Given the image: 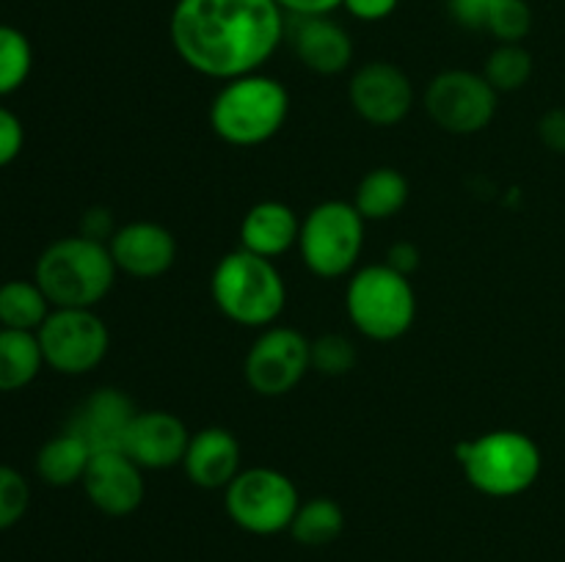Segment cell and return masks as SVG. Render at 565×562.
<instances>
[{
    "label": "cell",
    "mask_w": 565,
    "mask_h": 562,
    "mask_svg": "<svg viewBox=\"0 0 565 562\" xmlns=\"http://www.w3.org/2000/svg\"><path fill=\"white\" fill-rule=\"evenodd\" d=\"M312 369V339L290 325H270L254 339L243 372L259 397H285Z\"/></svg>",
    "instance_id": "11"
},
{
    "label": "cell",
    "mask_w": 565,
    "mask_h": 562,
    "mask_svg": "<svg viewBox=\"0 0 565 562\" xmlns=\"http://www.w3.org/2000/svg\"><path fill=\"white\" fill-rule=\"evenodd\" d=\"M533 69V53L524 44H497L489 58H486L483 77L497 94H513L527 86Z\"/></svg>",
    "instance_id": "25"
},
{
    "label": "cell",
    "mask_w": 565,
    "mask_h": 562,
    "mask_svg": "<svg viewBox=\"0 0 565 562\" xmlns=\"http://www.w3.org/2000/svg\"><path fill=\"white\" fill-rule=\"evenodd\" d=\"M108 248L116 270L141 281L160 279L177 262V237L154 220H130L119 226L108 240Z\"/></svg>",
    "instance_id": "14"
},
{
    "label": "cell",
    "mask_w": 565,
    "mask_h": 562,
    "mask_svg": "<svg viewBox=\"0 0 565 562\" xmlns=\"http://www.w3.org/2000/svg\"><path fill=\"white\" fill-rule=\"evenodd\" d=\"M386 264H390V268H395L397 273H403L412 279L414 270L419 268V248L414 246L412 240L392 242L390 251H386Z\"/></svg>",
    "instance_id": "35"
},
{
    "label": "cell",
    "mask_w": 565,
    "mask_h": 562,
    "mask_svg": "<svg viewBox=\"0 0 565 562\" xmlns=\"http://www.w3.org/2000/svg\"><path fill=\"white\" fill-rule=\"evenodd\" d=\"M364 226L353 202L329 198L320 202L301 218L298 251L303 264L318 279H342L359 264L364 248Z\"/></svg>",
    "instance_id": "7"
},
{
    "label": "cell",
    "mask_w": 565,
    "mask_h": 562,
    "mask_svg": "<svg viewBox=\"0 0 565 562\" xmlns=\"http://www.w3.org/2000/svg\"><path fill=\"white\" fill-rule=\"evenodd\" d=\"M136 413V402L125 391L114 389V386H103V389H94L72 411L66 430L77 435L94 455L97 452H114L121 450V444H125L127 428H130Z\"/></svg>",
    "instance_id": "15"
},
{
    "label": "cell",
    "mask_w": 565,
    "mask_h": 562,
    "mask_svg": "<svg viewBox=\"0 0 565 562\" xmlns=\"http://www.w3.org/2000/svg\"><path fill=\"white\" fill-rule=\"evenodd\" d=\"M401 0H342V9L359 22H381L395 14Z\"/></svg>",
    "instance_id": "33"
},
{
    "label": "cell",
    "mask_w": 565,
    "mask_h": 562,
    "mask_svg": "<svg viewBox=\"0 0 565 562\" xmlns=\"http://www.w3.org/2000/svg\"><path fill=\"white\" fill-rule=\"evenodd\" d=\"M114 226H110V213L108 209H88L83 213L81 220V235L92 237V240H103L108 242L114 237Z\"/></svg>",
    "instance_id": "36"
},
{
    "label": "cell",
    "mask_w": 565,
    "mask_h": 562,
    "mask_svg": "<svg viewBox=\"0 0 565 562\" xmlns=\"http://www.w3.org/2000/svg\"><path fill=\"white\" fill-rule=\"evenodd\" d=\"M224 505L235 527L248 534L270 538V534L290 532L301 496L285 472L270 466H252L243 468L226 485Z\"/></svg>",
    "instance_id": "8"
},
{
    "label": "cell",
    "mask_w": 565,
    "mask_h": 562,
    "mask_svg": "<svg viewBox=\"0 0 565 562\" xmlns=\"http://www.w3.org/2000/svg\"><path fill=\"white\" fill-rule=\"evenodd\" d=\"M494 6L497 0H447L452 22L467 31H486V22H489Z\"/></svg>",
    "instance_id": "30"
},
{
    "label": "cell",
    "mask_w": 565,
    "mask_h": 562,
    "mask_svg": "<svg viewBox=\"0 0 565 562\" xmlns=\"http://www.w3.org/2000/svg\"><path fill=\"white\" fill-rule=\"evenodd\" d=\"M456 461L463 477L491 499H511L533 488L544 468L541 446L522 430H489L461 441Z\"/></svg>",
    "instance_id": "5"
},
{
    "label": "cell",
    "mask_w": 565,
    "mask_h": 562,
    "mask_svg": "<svg viewBox=\"0 0 565 562\" xmlns=\"http://www.w3.org/2000/svg\"><path fill=\"white\" fill-rule=\"evenodd\" d=\"M356 367V345L342 334H323L312 339V369L329 378H340Z\"/></svg>",
    "instance_id": "28"
},
{
    "label": "cell",
    "mask_w": 565,
    "mask_h": 562,
    "mask_svg": "<svg viewBox=\"0 0 565 562\" xmlns=\"http://www.w3.org/2000/svg\"><path fill=\"white\" fill-rule=\"evenodd\" d=\"M290 116V91L265 72L226 80L210 102V127L230 147H259L279 136Z\"/></svg>",
    "instance_id": "3"
},
{
    "label": "cell",
    "mask_w": 565,
    "mask_h": 562,
    "mask_svg": "<svg viewBox=\"0 0 565 562\" xmlns=\"http://www.w3.org/2000/svg\"><path fill=\"white\" fill-rule=\"evenodd\" d=\"M210 295L226 320L246 328H270L287 303V284L274 259L237 248L224 253L210 275Z\"/></svg>",
    "instance_id": "4"
},
{
    "label": "cell",
    "mask_w": 565,
    "mask_h": 562,
    "mask_svg": "<svg viewBox=\"0 0 565 562\" xmlns=\"http://www.w3.org/2000/svg\"><path fill=\"white\" fill-rule=\"evenodd\" d=\"M287 17H329L342 9V0H274Z\"/></svg>",
    "instance_id": "34"
},
{
    "label": "cell",
    "mask_w": 565,
    "mask_h": 562,
    "mask_svg": "<svg viewBox=\"0 0 565 562\" xmlns=\"http://www.w3.org/2000/svg\"><path fill=\"white\" fill-rule=\"evenodd\" d=\"M539 138L550 152L565 154V108H552L541 116Z\"/></svg>",
    "instance_id": "32"
},
{
    "label": "cell",
    "mask_w": 565,
    "mask_h": 562,
    "mask_svg": "<svg viewBox=\"0 0 565 562\" xmlns=\"http://www.w3.org/2000/svg\"><path fill=\"white\" fill-rule=\"evenodd\" d=\"M47 367L61 375H86L105 361L110 334L94 309H53L36 331Z\"/></svg>",
    "instance_id": "9"
},
{
    "label": "cell",
    "mask_w": 565,
    "mask_h": 562,
    "mask_svg": "<svg viewBox=\"0 0 565 562\" xmlns=\"http://www.w3.org/2000/svg\"><path fill=\"white\" fill-rule=\"evenodd\" d=\"M342 529H345V510L340 507V501L329 499V496L301 501L290 523L292 540L301 545H312V549L334 543Z\"/></svg>",
    "instance_id": "24"
},
{
    "label": "cell",
    "mask_w": 565,
    "mask_h": 562,
    "mask_svg": "<svg viewBox=\"0 0 565 562\" xmlns=\"http://www.w3.org/2000/svg\"><path fill=\"white\" fill-rule=\"evenodd\" d=\"M33 69L31 39L14 25H0V97L25 86Z\"/></svg>",
    "instance_id": "26"
},
{
    "label": "cell",
    "mask_w": 565,
    "mask_h": 562,
    "mask_svg": "<svg viewBox=\"0 0 565 562\" xmlns=\"http://www.w3.org/2000/svg\"><path fill=\"white\" fill-rule=\"evenodd\" d=\"M92 455L94 452L77 435L64 430L39 450L36 474L53 488H70V485L83 483Z\"/></svg>",
    "instance_id": "22"
},
{
    "label": "cell",
    "mask_w": 565,
    "mask_h": 562,
    "mask_svg": "<svg viewBox=\"0 0 565 562\" xmlns=\"http://www.w3.org/2000/svg\"><path fill=\"white\" fill-rule=\"evenodd\" d=\"M425 110L439 130L450 136H475L494 121L500 94L483 72L445 69L425 88Z\"/></svg>",
    "instance_id": "10"
},
{
    "label": "cell",
    "mask_w": 565,
    "mask_h": 562,
    "mask_svg": "<svg viewBox=\"0 0 565 562\" xmlns=\"http://www.w3.org/2000/svg\"><path fill=\"white\" fill-rule=\"evenodd\" d=\"M83 490L99 512L110 518H125L141 507L147 496V479H143V468L121 450L97 452L92 455L86 477H83Z\"/></svg>",
    "instance_id": "13"
},
{
    "label": "cell",
    "mask_w": 565,
    "mask_h": 562,
    "mask_svg": "<svg viewBox=\"0 0 565 562\" xmlns=\"http://www.w3.org/2000/svg\"><path fill=\"white\" fill-rule=\"evenodd\" d=\"M182 468L196 488L224 490L243 472L241 441L232 430L218 424L202 428L199 433H191Z\"/></svg>",
    "instance_id": "18"
},
{
    "label": "cell",
    "mask_w": 565,
    "mask_h": 562,
    "mask_svg": "<svg viewBox=\"0 0 565 562\" xmlns=\"http://www.w3.org/2000/svg\"><path fill=\"white\" fill-rule=\"evenodd\" d=\"M31 507V485L17 468L0 466V532L22 521Z\"/></svg>",
    "instance_id": "29"
},
{
    "label": "cell",
    "mask_w": 565,
    "mask_h": 562,
    "mask_svg": "<svg viewBox=\"0 0 565 562\" xmlns=\"http://www.w3.org/2000/svg\"><path fill=\"white\" fill-rule=\"evenodd\" d=\"M408 193H412V187H408L403 171L392 169V165H379L359 180L356 193H353V207L359 209L364 220H390L406 207Z\"/></svg>",
    "instance_id": "20"
},
{
    "label": "cell",
    "mask_w": 565,
    "mask_h": 562,
    "mask_svg": "<svg viewBox=\"0 0 565 562\" xmlns=\"http://www.w3.org/2000/svg\"><path fill=\"white\" fill-rule=\"evenodd\" d=\"M292 53L315 75H340L353 61V39L329 17H290L287 22Z\"/></svg>",
    "instance_id": "17"
},
{
    "label": "cell",
    "mask_w": 565,
    "mask_h": 562,
    "mask_svg": "<svg viewBox=\"0 0 565 562\" xmlns=\"http://www.w3.org/2000/svg\"><path fill=\"white\" fill-rule=\"evenodd\" d=\"M533 28V9L527 0H497L486 31L500 44H522Z\"/></svg>",
    "instance_id": "27"
},
{
    "label": "cell",
    "mask_w": 565,
    "mask_h": 562,
    "mask_svg": "<svg viewBox=\"0 0 565 562\" xmlns=\"http://www.w3.org/2000/svg\"><path fill=\"white\" fill-rule=\"evenodd\" d=\"M348 99L367 125L395 127L414 108L412 77L392 61H367L351 75Z\"/></svg>",
    "instance_id": "12"
},
{
    "label": "cell",
    "mask_w": 565,
    "mask_h": 562,
    "mask_svg": "<svg viewBox=\"0 0 565 562\" xmlns=\"http://www.w3.org/2000/svg\"><path fill=\"white\" fill-rule=\"evenodd\" d=\"M116 262L108 242L70 235L50 242L36 259L33 281L53 309H94L116 284Z\"/></svg>",
    "instance_id": "2"
},
{
    "label": "cell",
    "mask_w": 565,
    "mask_h": 562,
    "mask_svg": "<svg viewBox=\"0 0 565 562\" xmlns=\"http://www.w3.org/2000/svg\"><path fill=\"white\" fill-rule=\"evenodd\" d=\"M298 235H301V218L296 209L276 198H265L243 215L241 248L257 257L276 259L298 246Z\"/></svg>",
    "instance_id": "19"
},
{
    "label": "cell",
    "mask_w": 565,
    "mask_h": 562,
    "mask_svg": "<svg viewBox=\"0 0 565 562\" xmlns=\"http://www.w3.org/2000/svg\"><path fill=\"white\" fill-rule=\"evenodd\" d=\"M188 441H191V433L177 413L138 411L127 428L121 452L130 455L143 472L147 468L163 472V468L182 466Z\"/></svg>",
    "instance_id": "16"
},
{
    "label": "cell",
    "mask_w": 565,
    "mask_h": 562,
    "mask_svg": "<svg viewBox=\"0 0 565 562\" xmlns=\"http://www.w3.org/2000/svg\"><path fill=\"white\" fill-rule=\"evenodd\" d=\"M44 356L36 331L0 328V391H20L33 383Z\"/></svg>",
    "instance_id": "21"
},
{
    "label": "cell",
    "mask_w": 565,
    "mask_h": 562,
    "mask_svg": "<svg viewBox=\"0 0 565 562\" xmlns=\"http://www.w3.org/2000/svg\"><path fill=\"white\" fill-rule=\"evenodd\" d=\"M53 312V303L36 281L11 279L0 284V325L17 331H39Z\"/></svg>",
    "instance_id": "23"
},
{
    "label": "cell",
    "mask_w": 565,
    "mask_h": 562,
    "mask_svg": "<svg viewBox=\"0 0 565 562\" xmlns=\"http://www.w3.org/2000/svg\"><path fill=\"white\" fill-rule=\"evenodd\" d=\"M22 143H25L22 121L9 108H0V169L20 158Z\"/></svg>",
    "instance_id": "31"
},
{
    "label": "cell",
    "mask_w": 565,
    "mask_h": 562,
    "mask_svg": "<svg viewBox=\"0 0 565 562\" xmlns=\"http://www.w3.org/2000/svg\"><path fill=\"white\" fill-rule=\"evenodd\" d=\"M345 309L359 334L373 342H395L417 320V292L408 275L386 262L367 264L348 281Z\"/></svg>",
    "instance_id": "6"
},
{
    "label": "cell",
    "mask_w": 565,
    "mask_h": 562,
    "mask_svg": "<svg viewBox=\"0 0 565 562\" xmlns=\"http://www.w3.org/2000/svg\"><path fill=\"white\" fill-rule=\"evenodd\" d=\"M169 36L188 69L226 83L274 58L287 36V14L274 0H177Z\"/></svg>",
    "instance_id": "1"
}]
</instances>
